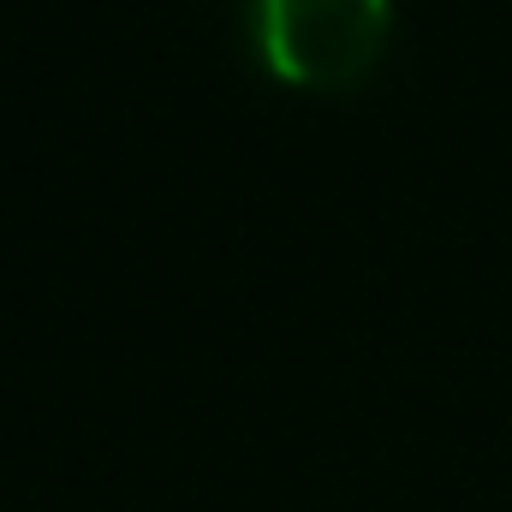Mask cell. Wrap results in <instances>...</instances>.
<instances>
[{"instance_id": "6da1fadb", "label": "cell", "mask_w": 512, "mask_h": 512, "mask_svg": "<svg viewBox=\"0 0 512 512\" xmlns=\"http://www.w3.org/2000/svg\"><path fill=\"white\" fill-rule=\"evenodd\" d=\"M387 24V0H251L256 54L268 72L310 90L358 84L382 54Z\"/></svg>"}]
</instances>
